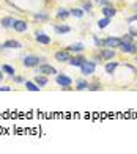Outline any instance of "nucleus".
I'll list each match as a JSON object with an SVG mask.
<instances>
[{
  "mask_svg": "<svg viewBox=\"0 0 137 154\" xmlns=\"http://www.w3.org/2000/svg\"><path fill=\"white\" fill-rule=\"evenodd\" d=\"M13 22H14V17H11V16H5V17L0 19V24H2L3 29H11Z\"/></svg>",
  "mask_w": 137,
  "mask_h": 154,
  "instance_id": "obj_15",
  "label": "nucleus"
},
{
  "mask_svg": "<svg viewBox=\"0 0 137 154\" xmlns=\"http://www.w3.org/2000/svg\"><path fill=\"white\" fill-rule=\"evenodd\" d=\"M118 49H121V52H125V54H135L137 52V44H134V43H120Z\"/></svg>",
  "mask_w": 137,
  "mask_h": 154,
  "instance_id": "obj_7",
  "label": "nucleus"
},
{
  "mask_svg": "<svg viewBox=\"0 0 137 154\" xmlns=\"http://www.w3.org/2000/svg\"><path fill=\"white\" fill-rule=\"evenodd\" d=\"M101 13H102V16H104V17H111L112 19L115 14H117V10H115L112 5H107V6H102Z\"/></svg>",
  "mask_w": 137,
  "mask_h": 154,
  "instance_id": "obj_12",
  "label": "nucleus"
},
{
  "mask_svg": "<svg viewBox=\"0 0 137 154\" xmlns=\"http://www.w3.org/2000/svg\"><path fill=\"white\" fill-rule=\"evenodd\" d=\"M13 29H14L16 32H19V33H22V32H25L27 29H29V25H27V22L22 20V19H14V22H13Z\"/></svg>",
  "mask_w": 137,
  "mask_h": 154,
  "instance_id": "obj_11",
  "label": "nucleus"
},
{
  "mask_svg": "<svg viewBox=\"0 0 137 154\" xmlns=\"http://www.w3.org/2000/svg\"><path fill=\"white\" fill-rule=\"evenodd\" d=\"M55 82L58 83L60 87H71V85H73L71 77H68V75H65V74H57V75H55Z\"/></svg>",
  "mask_w": 137,
  "mask_h": 154,
  "instance_id": "obj_6",
  "label": "nucleus"
},
{
  "mask_svg": "<svg viewBox=\"0 0 137 154\" xmlns=\"http://www.w3.org/2000/svg\"><path fill=\"white\" fill-rule=\"evenodd\" d=\"M109 24H111V17H102V19L98 20V27H99V29H106Z\"/></svg>",
  "mask_w": 137,
  "mask_h": 154,
  "instance_id": "obj_24",
  "label": "nucleus"
},
{
  "mask_svg": "<svg viewBox=\"0 0 137 154\" xmlns=\"http://www.w3.org/2000/svg\"><path fill=\"white\" fill-rule=\"evenodd\" d=\"M102 46L109 49H118L120 47V38L117 36H107L106 39H102Z\"/></svg>",
  "mask_w": 137,
  "mask_h": 154,
  "instance_id": "obj_4",
  "label": "nucleus"
},
{
  "mask_svg": "<svg viewBox=\"0 0 137 154\" xmlns=\"http://www.w3.org/2000/svg\"><path fill=\"white\" fill-rule=\"evenodd\" d=\"M2 71H3V74H8L11 77H14V74H16V69L10 65H2Z\"/></svg>",
  "mask_w": 137,
  "mask_h": 154,
  "instance_id": "obj_21",
  "label": "nucleus"
},
{
  "mask_svg": "<svg viewBox=\"0 0 137 154\" xmlns=\"http://www.w3.org/2000/svg\"><path fill=\"white\" fill-rule=\"evenodd\" d=\"M85 60H87V58H84L82 55H77V57H71L68 63H70L71 66H79V68H80V65H82Z\"/></svg>",
  "mask_w": 137,
  "mask_h": 154,
  "instance_id": "obj_17",
  "label": "nucleus"
},
{
  "mask_svg": "<svg viewBox=\"0 0 137 154\" xmlns=\"http://www.w3.org/2000/svg\"><path fill=\"white\" fill-rule=\"evenodd\" d=\"M95 2L99 3L101 6H107V5H111V2H109V0H95Z\"/></svg>",
  "mask_w": 137,
  "mask_h": 154,
  "instance_id": "obj_30",
  "label": "nucleus"
},
{
  "mask_svg": "<svg viewBox=\"0 0 137 154\" xmlns=\"http://www.w3.org/2000/svg\"><path fill=\"white\" fill-rule=\"evenodd\" d=\"M14 82H16V83H24L25 79H24L22 75H16V74H14Z\"/></svg>",
  "mask_w": 137,
  "mask_h": 154,
  "instance_id": "obj_29",
  "label": "nucleus"
},
{
  "mask_svg": "<svg viewBox=\"0 0 137 154\" xmlns=\"http://www.w3.org/2000/svg\"><path fill=\"white\" fill-rule=\"evenodd\" d=\"M54 30H55L57 35H63V33H70L71 29L68 25H60V24H55L54 25Z\"/></svg>",
  "mask_w": 137,
  "mask_h": 154,
  "instance_id": "obj_18",
  "label": "nucleus"
},
{
  "mask_svg": "<svg viewBox=\"0 0 137 154\" xmlns=\"http://www.w3.org/2000/svg\"><path fill=\"white\" fill-rule=\"evenodd\" d=\"M137 20V14H134V16H131V17H128V22L131 24V22H135Z\"/></svg>",
  "mask_w": 137,
  "mask_h": 154,
  "instance_id": "obj_34",
  "label": "nucleus"
},
{
  "mask_svg": "<svg viewBox=\"0 0 137 154\" xmlns=\"http://www.w3.org/2000/svg\"><path fill=\"white\" fill-rule=\"evenodd\" d=\"M68 16H70V10H66V8H58L57 10V19H66Z\"/></svg>",
  "mask_w": 137,
  "mask_h": 154,
  "instance_id": "obj_22",
  "label": "nucleus"
},
{
  "mask_svg": "<svg viewBox=\"0 0 137 154\" xmlns=\"http://www.w3.org/2000/svg\"><path fill=\"white\" fill-rule=\"evenodd\" d=\"M96 69V61H92V60H85L84 63L80 65V72L82 75H92Z\"/></svg>",
  "mask_w": 137,
  "mask_h": 154,
  "instance_id": "obj_1",
  "label": "nucleus"
},
{
  "mask_svg": "<svg viewBox=\"0 0 137 154\" xmlns=\"http://www.w3.org/2000/svg\"><path fill=\"white\" fill-rule=\"evenodd\" d=\"M39 58L36 57V55H25L24 57V61H22V65L25 68H36L39 65Z\"/></svg>",
  "mask_w": 137,
  "mask_h": 154,
  "instance_id": "obj_3",
  "label": "nucleus"
},
{
  "mask_svg": "<svg viewBox=\"0 0 137 154\" xmlns=\"http://www.w3.org/2000/svg\"><path fill=\"white\" fill-rule=\"evenodd\" d=\"M129 35H131V36H135V38H137V29L131 27V29H129Z\"/></svg>",
  "mask_w": 137,
  "mask_h": 154,
  "instance_id": "obj_32",
  "label": "nucleus"
},
{
  "mask_svg": "<svg viewBox=\"0 0 137 154\" xmlns=\"http://www.w3.org/2000/svg\"><path fill=\"white\" fill-rule=\"evenodd\" d=\"M70 58H71V52L66 51V49H61V51L55 52V60L60 63H68Z\"/></svg>",
  "mask_w": 137,
  "mask_h": 154,
  "instance_id": "obj_5",
  "label": "nucleus"
},
{
  "mask_svg": "<svg viewBox=\"0 0 137 154\" xmlns=\"http://www.w3.org/2000/svg\"><path fill=\"white\" fill-rule=\"evenodd\" d=\"M134 8H135V10H137V3H134Z\"/></svg>",
  "mask_w": 137,
  "mask_h": 154,
  "instance_id": "obj_36",
  "label": "nucleus"
},
{
  "mask_svg": "<svg viewBox=\"0 0 137 154\" xmlns=\"http://www.w3.org/2000/svg\"><path fill=\"white\" fill-rule=\"evenodd\" d=\"M25 88L29 90V91H39V87L36 85L35 82H32V80H25Z\"/></svg>",
  "mask_w": 137,
  "mask_h": 154,
  "instance_id": "obj_20",
  "label": "nucleus"
},
{
  "mask_svg": "<svg viewBox=\"0 0 137 154\" xmlns=\"http://www.w3.org/2000/svg\"><path fill=\"white\" fill-rule=\"evenodd\" d=\"M84 14H85V11L82 10V8H71L70 10V16H74V17H77V19L84 17Z\"/></svg>",
  "mask_w": 137,
  "mask_h": 154,
  "instance_id": "obj_19",
  "label": "nucleus"
},
{
  "mask_svg": "<svg viewBox=\"0 0 137 154\" xmlns=\"http://www.w3.org/2000/svg\"><path fill=\"white\" fill-rule=\"evenodd\" d=\"M36 74H44V75H55L57 74V69L47 65V63H41V65L36 66Z\"/></svg>",
  "mask_w": 137,
  "mask_h": 154,
  "instance_id": "obj_2",
  "label": "nucleus"
},
{
  "mask_svg": "<svg viewBox=\"0 0 137 154\" xmlns=\"http://www.w3.org/2000/svg\"><path fill=\"white\" fill-rule=\"evenodd\" d=\"M120 43H132V36L128 33V35H125V36L120 38Z\"/></svg>",
  "mask_w": 137,
  "mask_h": 154,
  "instance_id": "obj_28",
  "label": "nucleus"
},
{
  "mask_svg": "<svg viewBox=\"0 0 137 154\" xmlns=\"http://www.w3.org/2000/svg\"><path fill=\"white\" fill-rule=\"evenodd\" d=\"M0 91H11V87L3 85V87H0Z\"/></svg>",
  "mask_w": 137,
  "mask_h": 154,
  "instance_id": "obj_33",
  "label": "nucleus"
},
{
  "mask_svg": "<svg viewBox=\"0 0 137 154\" xmlns=\"http://www.w3.org/2000/svg\"><path fill=\"white\" fill-rule=\"evenodd\" d=\"M3 80V71H2V68H0V82Z\"/></svg>",
  "mask_w": 137,
  "mask_h": 154,
  "instance_id": "obj_35",
  "label": "nucleus"
},
{
  "mask_svg": "<svg viewBox=\"0 0 137 154\" xmlns=\"http://www.w3.org/2000/svg\"><path fill=\"white\" fill-rule=\"evenodd\" d=\"M117 68H118V61H109V63H106V66H104L107 74H114L115 71H117Z\"/></svg>",
  "mask_w": 137,
  "mask_h": 154,
  "instance_id": "obj_16",
  "label": "nucleus"
},
{
  "mask_svg": "<svg viewBox=\"0 0 137 154\" xmlns=\"http://www.w3.org/2000/svg\"><path fill=\"white\" fill-rule=\"evenodd\" d=\"M93 41H95V44H96L98 47H101V46H102V41H101L99 38H96V36H93Z\"/></svg>",
  "mask_w": 137,
  "mask_h": 154,
  "instance_id": "obj_31",
  "label": "nucleus"
},
{
  "mask_svg": "<svg viewBox=\"0 0 137 154\" xmlns=\"http://www.w3.org/2000/svg\"><path fill=\"white\" fill-rule=\"evenodd\" d=\"M33 17H35L36 20H47L49 19V16H47L46 13H36V14H33Z\"/></svg>",
  "mask_w": 137,
  "mask_h": 154,
  "instance_id": "obj_26",
  "label": "nucleus"
},
{
  "mask_svg": "<svg viewBox=\"0 0 137 154\" xmlns=\"http://www.w3.org/2000/svg\"><path fill=\"white\" fill-rule=\"evenodd\" d=\"M36 83V85L41 88V87H46L47 85V82H49V79H47V77L44 75V74H36L35 75V80H33Z\"/></svg>",
  "mask_w": 137,
  "mask_h": 154,
  "instance_id": "obj_13",
  "label": "nucleus"
},
{
  "mask_svg": "<svg viewBox=\"0 0 137 154\" xmlns=\"http://www.w3.org/2000/svg\"><path fill=\"white\" fill-rule=\"evenodd\" d=\"M135 61H137V55H135Z\"/></svg>",
  "mask_w": 137,
  "mask_h": 154,
  "instance_id": "obj_37",
  "label": "nucleus"
},
{
  "mask_svg": "<svg viewBox=\"0 0 137 154\" xmlns=\"http://www.w3.org/2000/svg\"><path fill=\"white\" fill-rule=\"evenodd\" d=\"M92 8H93V3L88 2V0H87V2H84V5H82V10H84L85 13L87 11H92Z\"/></svg>",
  "mask_w": 137,
  "mask_h": 154,
  "instance_id": "obj_27",
  "label": "nucleus"
},
{
  "mask_svg": "<svg viewBox=\"0 0 137 154\" xmlns=\"http://www.w3.org/2000/svg\"><path fill=\"white\" fill-rule=\"evenodd\" d=\"M87 90H90V91H99V90H101V85H99V83H96V82H95V83H88Z\"/></svg>",
  "mask_w": 137,
  "mask_h": 154,
  "instance_id": "obj_25",
  "label": "nucleus"
},
{
  "mask_svg": "<svg viewBox=\"0 0 137 154\" xmlns=\"http://www.w3.org/2000/svg\"><path fill=\"white\" fill-rule=\"evenodd\" d=\"M84 49H85V46L82 43H76V44H71L70 47H66V51L74 52V54H80V52H84Z\"/></svg>",
  "mask_w": 137,
  "mask_h": 154,
  "instance_id": "obj_14",
  "label": "nucleus"
},
{
  "mask_svg": "<svg viewBox=\"0 0 137 154\" xmlns=\"http://www.w3.org/2000/svg\"><path fill=\"white\" fill-rule=\"evenodd\" d=\"M87 87H88V82H87V80H77V82H76V90H77V91L87 90Z\"/></svg>",
  "mask_w": 137,
  "mask_h": 154,
  "instance_id": "obj_23",
  "label": "nucleus"
},
{
  "mask_svg": "<svg viewBox=\"0 0 137 154\" xmlns=\"http://www.w3.org/2000/svg\"><path fill=\"white\" fill-rule=\"evenodd\" d=\"M22 47V44L19 43V41H16V39H6L3 44H0V49H20Z\"/></svg>",
  "mask_w": 137,
  "mask_h": 154,
  "instance_id": "obj_9",
  "label": "nucleus"
},
{
  "mask_svg": "<svg viewBox=\"0 0 137 154\" xmlns=\"http://www.w3.org/2000/svg\"><path fill=\"white\" fill-rule=\"evenodd\" d=\"M99 55H101V60L109 61V60H112L115 57V51L114 49H109V47H104V49L99 51Z\"/></svg>",
  "mask_w": 137,
  "mask_h": 154,
  "instance_id": "obj_8",
  "label": "nucleus"
},
{
  "mask_svg": "<svg viewBox=\"0 0 137 154\" xmlns=\"http://www.w3.org/2000/svg\"><path fill=\"white\" fill-rule=\"evenodd\" d=\"M35 39H36V43H39V44H44V46H47V44H51V36H47L46 33H43V32H36L35 33Z\"/></svg>",
  "mask_w": 137,
  "mask_h": 154,
  "instance_id": "obj_10",
  "label": "nucleus"
}]
</instances>
